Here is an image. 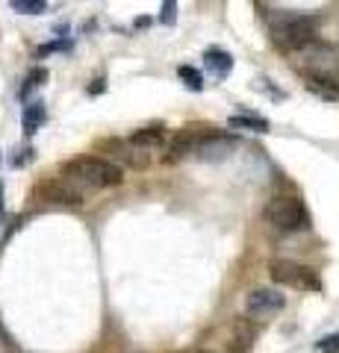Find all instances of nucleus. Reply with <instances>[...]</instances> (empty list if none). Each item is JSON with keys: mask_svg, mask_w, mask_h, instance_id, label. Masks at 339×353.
I'll list each match as a JSON object with an SVG mask.
<instances>
[{"mask_svg": "<svg viewBox=\"0 0 339 353\" xmlns=\"http://www.w3.org/2000/svg\"><path fill=\"white\" fill-rule=\"evenodd\" d=\"M62 176H68L80 185L83 192H101V189H115L124 183L122 165L106 159V157H80L71 159L62 168Z\"/></svg>", "mask_w": 339, "mask_h": 353, "instance_id": "nucleus-1", "label": "nucleus"}, {"mask_svg": "<svg viewBox=\"0 0 339 353\" xmlns=\"http://www.w3.org/2000/svg\"><path fill=\"white\" fill-rule=\"evenodd\" d=\"M262 218L278 233H304L313 224L310 209L304 206L301 197H271L262 209Z\"/></svg>", "mask_w": 339, "mask_h": 353, "instance_id": "nucleus-2", "label": "nucleus"}, {"mask_svg": "<svg viewBox=\"0 0 339 353\" xmlns=\"http://www.w3.org/2000/svg\"><path fill=\"white\" fill-rule=\"evenodd\" d=\"M269 30L280 48L287 50H298L316 36V18L310 15H298V12H275L269 18Z\"/></svg>", "mask_w": 339, "mask_h": 353, "instance_id": "nucleus-3", "label": "nucleus"}, {"mask_svg": "<svg viewBox=\"0 0 339 353\" xmlns=\"http://www.w3.org/2000/svg\"><path fill=\"white\" fill-rule=\"evenodd\" d=\"M269 274L278 285L287 289H298V292H322V280L310 265L295 262V259H275L269 265Z\"/></svg>", "mask_w": 339, "mask_h": 353, "instance_id": "nucleus-4", "label": "nucleus"}, {"mask_svg": "<svg viewBox=\"0 0 339 353\" xmlns=\"http://www.w3.org/2000/svg\"><path fill=\"white\" fill-rule=\"evenodd\" d=\"M86 194L77 183L68 176H48L36 185V197H41L45 203H59V206H80L86 203Z\"/></svg>", "mask_w": 339, "mask_h": 353, "instance_id": "nucleus-5", "label": "nucleus"}, {"mask_svg": "<svg viewBox=\"0 0 339 353\" xmlns=\"http://www.w3.org/2000/svg\"><path fill=\"white\" fill-rule=\"evenodd\" d=\"M283 306H287V297H283L278 289H254L245 297V318L269 321V318H275Z\"/></svg>", "mask_w": 339, "mask_h": 353, "instance_id": "nucleus-6", "label": "nucleus"}, {"mask_svg": "<svg viewBox=\"0 0 339 353\" xmlns=\"http://www.w3.org/2000/svg\"><path fill=\"white\" fill-rule=\"evenodd\" d=\"M215 127H186L177 136L168 141V162H180V159H195V150H198L201 141L210 136Z\"/></svg>", "mask_w": 339, "mask_h": 353, "instance_id": "nucleus-7", "label": "nucleus"}, {"mask_svg": "<svg viewBox=\"0 0 339 353\" xmlns=\"http://www.w3.org/2000/svg\"><path fill=\"white\" fill-rule=\"evenodd\" d=\"M236 148V139L233 136H222L218 130H213L210 136H206L198 150H195V159H201V162H222L231 157V150Z\"/></svg>", "mask_w": 339, "mask_h": 353, "instance_id": "nucleus-8", "label": "nucleus"}, {"mask_svg": "<svg viewBox=\"0 0 339 353\" xmlns=\"http://www.w3.org/2000/svg\"><path fill=\"white\" fill-rule=\"evenodd\" d=\"M257 341V327L251 318H236L231 327V339H227V353H248Z\"/></svg>", "mask_w": 339, "mask_h": 353, "instance_id": "nucleus-9", "label": "nucleus"}, {"mask_svg": "<svg viewBox=\"0 0 339 353\" xmlns=\"http://www.w3.org/2000/svg\"><path fill=\"white\" fill-rule=\"evenodd\" d=\"M127 141L142 153H154V150H159L162 145H166V127L162 124L139 127V130H133V136H130Z\"/></svg>", "mask_w": 339, "mask_h": 353, "instance_id": "nucleus-10", "label": "nucleus"}, {"mask_svg": "<svg viewBox=\"0 0 339 353\" xmlns=\"http://www.w3.org/2000/svg\"><path fill=\"white\" fill-rule=\"evenodd\" d=\"M304 85H307L310 94L322 97V101L339 103V80H336V74H307L304 77Z\"/></svg>", "mask_w": 339, "mask_h": 353, "instance_id": "nucleus-11", "label": "nucleus"}, {"mask_svg": "<svg viewBox=\"0 0 339 353\" xmlns=\"http://www.w3.org/2000/svg\"><path fill=\"white\" fill-rule=\"evenodd\" d=\"M204 65L210 71H215V77H227V74L233 71V57H231V53H224V50H215L213 48V50L204 53Z\"/></svg>", "mask_w": 339, "mask_h": 353, "instance_id": "nucleus-12", "label": "nucleus"}, {"mask_svg": "<svg viewBox=\"0 0 339 353\" xmlns=\"http://www.w3.org/2000/svg\"><path fill=\"white\" fill-rule=\"evenodd\" d=\"M41 124H45V106L36 101V103H30V106L24 109V136H32V132H39Z\"/></svg>", "mask_w": 339, "mask_h": 353, "instance_id": "nucleus-13", "label": "nucleus"}, {"mask_svg": "<svg viewBox=\"0 0 339 353\" xmlns=\"http://www.w3.org/2000/svg\"><path fill=\"white\" fill-rule=\"evenodd\" d=\"M233 130H251V132H269V121L260 115H233L231 118Z\"/></svg>", "mask_w": 339, "mask_h": 353, "instance_id": "nucleus-14", "label": "nucleus"}, {"mask_svg": "<svg viewBox=\"0 0 339 353\" xmlns=\"http://www.w3.org/2000/svg\"><path fill=\"white\" fill-rule=\"evenodd\" d=\"M9 6L21 15H41L48 12V0H9Z\"/></svg>", "mask_w": 339, "mask_h": 353, "instance_id": "nucleus-15", "label": "nucleus"}, {"mask_svg": "<svg viewBox=\"0 0 339 353\" xmlns=\"http://www.w3.org/2000/svg\"><path fill=\"white\" fill-rule=\"evenodd\" d=\"M177 74H180V80H186V85H189L192 92H201L204 88V77L198 68H192V65H180Z\"/></svg>", "mask_w": 339, "mask_h": 353, "instance_id": "nucleus-16", "label": "nucleus"}, {"mask_svg": "<svg viewBox=\"0 0 339 353\" xmlns=\"http://www.w3.org/2000/svg\"><path fill=\"white\" fill-rule=\"evenodd\" d=\"M159 21L166 27H171L174 21H177V3L174 0H162V12H159Z\"/></svg>", "mask_w": 339, "mask_h": 353, "instance_id": "nucleus-17", "label": "nucleus"}, {"mask_svg": "<svg viewBox=\"0 0 339 353\" xmlns=\"http://www.w3.org/2000/svg\"><path fill=\"white\" fill-rule=\"evenodd\" d=\"M316 353H339V333L325 336L319 345H316Z\"/></svg>", "mask_w": 339, "mask_h": 353, "instance_id": "nucleus-18", "label": "nucleus"}, {"mask_svg": "<svg viewBox=\"0 0 339 353\" xmlns=\"http://www.w3.org/2000/svg\"><path fill=\"white\" fill-rule=\"evenodd\" d=\"M48 80V71L45 68H36V71H30V77H27V83H24V94L30 92V88H36V85H41Z\"/></svg>", "mask_w": 339, "mask_h": 353, "instance_id": "nucleus-19", "label": "nucleus"}, {"mask_svg": "<svg viewBox=\"0 0 339 353\" xmlns=\"http://www.w3.org/2000/svg\"><path fill=\"white\" fill-rule=\"evenodd\" d=\"M62 48H68L65 41H50V44H45V48H39V57H45V53H53V50H62Z\"/></svg>", "mask_w": 339, "mask_h": 353, "instance_id": "nucleus-20", "label": "nucleus"}, {"mask_svg": "<svg viewBox=\"0 0 339 353\" xmlns=\"http://www.w3.org/2000/svg\"><path fill=\"white\" fill-rule=\"evenodd\" d=\"M0 215H3V185H0Z\"/></svg>", "mask_w": 339, "mask_h": 353, "instance_id": "nucleus-21", "label": "nucleus"}, {"mask_svg": "<svg viewBox=\"0 0 339 353\" xmlns=\"http://www.w3.org/2000/svg\"><path fill=\"white\" fill-rule=\"evenodd\" d=\"M192 353H213V350H206V347H198V350H192Z\"/></svg>", "mask_w": 339, "mask_h": 353, "instance_id": "nucleus-22", "label": "nucleus"}]
</instances>
